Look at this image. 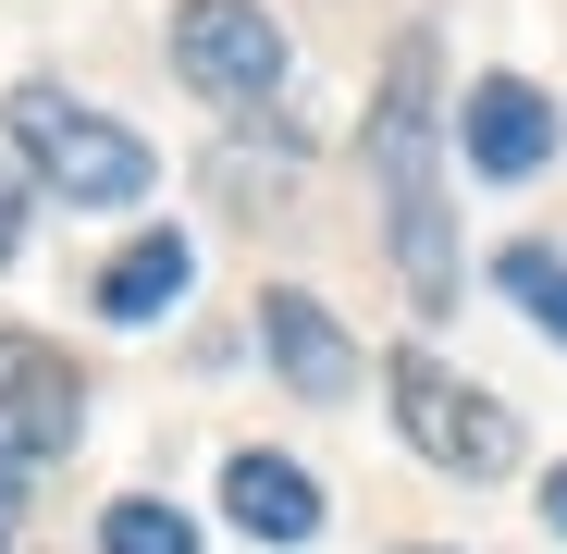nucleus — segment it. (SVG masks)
Returning <instances> with one entry per match:
<instances>
[{
  "label": "nucleus",
  "mask_w": 567,
  "mask_h": 554,
  "mask_svg": "<svg viewBox=\"0 0 567 554\" xmlns=\"http://www.w3.org/2000/svg\"><path fill=\"white\" fill-rule=\"evenodd\" d=\"M223 505H235V530H259V542H309V530H321V481L297 469V456H235V469H223Z\"/></svg>",
  "instance_id": "8"
},
{
  "label": "nucleus",
  "mask_w": 567,
  "mask_h": 554,
  "mask_svg": "<svg viewBox=\"0 0 567 554\" xmlns=\"http://www.w3.org/2000/svg\"><path fill=\"white\" fill-rule=\"evenodd\" d=\"M543 518H555V530H567V469H555V481H543Z\"/></svg>",
  "instance_id": "14"
},
{
  "label": "nucleus",
  "mask_w": 567,
  "mask_h": 554,
  "mask_svg": "<svg viewBox=\"0 0 567 554\" xmlns=\"http://www.w3.org/2000/svg\"><path fill=\"white\" fill-rule=\"evenodd\" d=\"M370 160H383V222H395V271L420 309H456V234H444V185H432V38L395 50L383 112H370Z\"/></svg>",
  "instance_id": "1"
},
{
  "label": "nucleus",
  "mask_w": 567,
  "mask_h": 554,
  "mask_svg": "<svg viewBox=\"0 0 567 554\" xmlns=\"http://www.w3.org/2000/svg\"><path fill=\"white\" fill-rule=\"evenodd\" d=\"M173 62L223 112H271L284 100V25L259 13V0H185L173 13Z\"/></svg>",
  "instance_id": "3"
},
{
  "label": "nucleus",
  "mask_w": 567,
  "mask_h": 554,
  "mask_svg": "<svg viewBox=\"0 0 567 554\" xmlns=\"http://www.w3.org/2000/svg\"><path fill=\"white\" fill-rule=\"evenodd\" d=\"M74 419H86L74 357L38 345V333H0V469H50L74 443Z\"/></svg>",
  "instance_id": "5"
},
{
  "label": "nucleus",
  "mask_w": 567,
  "mask_h": 554,
  "mask_svg": "<svg viewBox=\"0 0 567 554\" xmlns=\"http://www.w3.org/2000/svg\"><path fill=\"white\" fill-rule=\"evenodd\" d=\"M173 296H185V234H136V247L100 271V309H112V321H161Z\"/></svg>",
  "instance_id": "9"
},
{
  "label": "nucleus",
  "mask_w": 567,
  "mask_h": 554,
  "mask_svg": "<svg viewBox=\"0 0 567 554\" xmlns=\"http://www.w3.org/2000/svg\"><path fill=\"white\" fill-rule=\"evenodd\" d=\"M259 345H271V369H284L297 395H346V383H358V345H346V333H333V309H321V296H297V284L259 296Z\"/></svg>",
  "instance_id": "7"
},
{
  "label": "nucleus",
  "mask_w": 567,
  "mask_h": 554,
  "mask_svg": "<svg viewBox=\"0 0 567 554\" xmlns=\"http://www.w3.org/2000/svg\"><path fill=\"white\" fill-rule=\"evenodd\" d=\"M13 160L50 185V198H74V210H124V198H148V173H161L136 124L62 100V86H13Z\"/></svg>",
  "instance_id": "2"
},
{
  "label": "nucleus",
  "mask_w": 567,
  "mask_h": 554,
  "mask_svg": "<svg viewBox=\"0 0 567 554\" xmlns=\"http://www.w3.org/2000/svg\"><path fill=\"white\" fill-rule=\"evenodd\" d=\"M395 431L432 456V469H456V481L518 469V419L494 395H468L456 369H432V357H395Z\"/></svg>",
  "instance_id": "4"
},
{
  "label": "nucleus",
  "mask_w": 567,
  "mask_h": 554,
  "mask_svg": "<svg viewBox=\"0 0 567 554\" xmlns=\"http://www.w3.org/2000/svg\"><path fill=\"white\" fill-rule=\"evenodd\" d=\"M494 284H506V296L567 345V259H555V247H506V259H494Z\"/></svg>",
  "instance_id": "10"
},
{
  "label": "nucleus",
  "mask_w": 567,
  "mask_h": 554,
  "mask_svg": "<svg viewBox=\"0 0 567 554\" xmlns=\"http://www.w3.org/2000/svg\"><path fill=\"white\" fill-rule=\"evenodd\" d=\"M100 554H198V530H185L173 505H148V493H136V505H112V518H100Z\"/></svg>",
  "instance_id": "11"
},
{
  "label": "nucleus",
  "mask_w": 567,
  "mask_h": 554,
  "mask_svg": "<svg viewBox=\"0 0 567 554\" xmlns=\"http://www.w3.org/2000/svg\"><path fill=\"white\" fill-rule=\"evenodd\" d=\"M543 148H555V112H543V86L530 74H482L468 86V173H543Z\"/></svg>",
  "instance_id": "6"
},
{
  "label": "nucleus",
  "mask_w": 567,
  "mask_h": 554,
  "mask_svg": "<svg viewBox=\"0 0 567 554\" xmlns=\"http://www.w3.org/2000/svg\"><path fill=\"white\" fill-rule=\"evenodd\" d=\"M13 234H25V185L0 173V259H13Z\"/></svg>",
  "instance_id": "12"
},
{
  "label": "nucleus",
  "mask_w": 567,
  "mask_h": 554,
  "mask_svg": "<svg viewBox=\"0 0 567 554\" xmlns=\"http://www.w3.org/2000/svg\"><path fill=\"white\" fill-rule=\"evenodd\" d=\"M13 530H25V481L0 469V554H13Z\"/></svg>",
  "instance_id": "13"
}]
</instances>
